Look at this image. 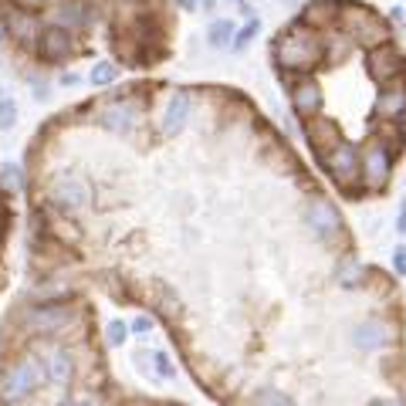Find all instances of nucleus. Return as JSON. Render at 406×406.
<instances>
[{"label": "nucleus", "instance_id": "obj_1", "mask_svg": "<svg viewBox=\"0 0 406 406\" xmlns=\"http://www.w3.org/2000/svg\"><path fill=\"white\" fill-rule=\"evenodd\" d=\"M274 58L282 68H291V71H308L315 64L325 58V41L322 34L308 28L305 21H298L291 31H282L278 41H274Z\"/></svg>", "mask_w": 406, "mask_h": 406}, {"label": "nucleus", "instance_id": "obj_2", "mask_svg": "<svg viewBox=\"0 0 406 406\" xmlns=\"http://www.w3.org/2000/svg\"><path fill=\"white\" fill-rule=\"evenodd\" d=\"M339 24L345 28V34L352 41H359L366 47H376V45H386L390 41V24L383 21L379 14H373L369 7L362 4H345L339 11Z\"/></svg>", "mask_w": 406, "mask_h": 406}, {"label": "nucleus", "instance_id": "obj_3", "mask_svg": "<svg viewBox=\"0 0 406 406\" xmlns=\"http://www.w3.org/2000/svg\"><path fill=\"white\" fill-rule=\"evenodd\" d=\"M37 379H41V373H37V366L31 359H21L14 366H7L4 376H0V400L4 403H24L34 393Z\"/></svg>", "mask_w": 406, "mask_h": 406}, {"label": "nucleus", "instance_id": "obj_4", "mask_svg": "<svg viewBox=\"0 0 406 406\" xmlns=\"http://www.w3.org/2000/svg\"><path fill=\"white\" fill-rule=\"evenodd\" d=\"M366 68H369V79L376 85H390V81L403 79V54H400V47L393 45V41L376 45L366 54Z\"/></svg>", "mask_w": 406, "mask_h": 406}, {"label": "nucleus", "instance_id": "obj_5", "mask_svg": "<svg viewBox=\"0 0 406 406\" xmlns=\"http://www.w3.org/2000/svg\"><path fill=\"white\" fill-rule=\"evenodd\" d=\"M322 163H325V170L332 173V180L342 183V187H349L362 173V156L356 153V146H349V142H342V139L322 153Z\"/></svg>", "mask_w": 406, "mask_h": 406}, {"label": "nucleus", "instance_id": "obj_6", "mask_svg": "<svg viewBox=\"0 0 406 406\" xmlns=\"http://www.w3.org/2000/svg\"><path fill=\"white\" fill-rule=\"evenodd\" d=\"M75 51V31L71 28H64V24H47V28H41V37H37V54L45 58V62L58 64L64 62L68 54Z\"/></svg>", "mask_w": 406, "mask_h": 406}, {"label": "nucleus", "instance_id": "obj_7", "mask_svg": "<svg viewBox=\"0 0 406 406\" xmlns=\"http://www.w3.org/2000/svg\"><path fill=\"white\" fill-rule=\"evenodd\" d=\"M359 156H362V180H366L369 187L379 190L386 180H390V170H393V159H390L386 142L383 139L366 142V149H362Z\"/></svg>", "mask_w": 406, "mask_h": 406}, {"label": "nucleus", "instance_id": "obj_8", "mask_svg": "<svg viewBox=\"0 0 406 406\" xmlns=\"http://www.w3.org/2000/svg\"><path fill=\"white\" fill-rule=\"evenodd\" d=\"M51 200L58 203L62 210H85L92 203V190L85 180L79 176H62L54 187H51Z\"/></svg>", "mask_w": 406, "mask_h": 406}, {"label": "nucleus", "instance_id": "obj_9", "mask_svg": "<svg viewBox=\"0 0 406 406\" xmlns=\"http://www.w3.org/2000/svg\"><path fill=\"white\" fill-rule=\"evenodd\" d=\"M376 119H390V122H406V81L396 79L383 85V92L376 98Z\"/></svg>", "mask_w": 406, "mask_h": 406}, {"label": "nucleus", "instance_id": "obj_10", "mask_svg": "<svg viewBox=\"0 0 406 406\" xmlns=\"http://www.w3.org/2000/svg\"><path fill=\"white\" fill-rule=\"evenodd\" d=\"M291 105H295L298 119H308V122H312L315 115L322 112V88H318L312 79H301L295 88H291Z\"/></svg>", "mask_w": 406, "mask_h": 406}, {"label": "nucleus", "instance_id": "obj_11", "mask_svg": "<svg viewBox=\"0 0 406 406\" xmlns=\"http://www.w3.org/2000/svg\"><path fill=\"white\" fill-rule=\"evenodd\" d=\"M190 119V98L187 92H173L170 102H166V112H163V119H159V129H163V136H176V132H183V125Z\"/></svg>", "mask_w": 406, "mask_h": 406}, {"label": "nucleus", "instance_id": "obj_12", "mask_svg": "<svg viewBox=\"0 0 406 406\" xmlns=\"http://www.w3.org/2000/svg\"><path fill=\"white\" fill-rule=\"evenodd\" d=\"M68 318H71V312L62 305H41V308L28 312V325L34 332H58V328L68 325Z\"/></svg>", "mask_w": 406, "mask_h": 406}, {"label": "nucleus", "instance_id": "obj_13", "mask_svg": "<svg viewBox=\"0 0 406 406\" xmlns=\"http://www.w3.org/2000/svg\"><path fill=\"white\" fill-rule=\"evenodd\" d=\"M308 224H312V231L322 237V240L339 234V214H335V207L328 200H315L312 207H308Z\"/></svg>", "mask_w": 406, "mask_h": 406}, {"label": "nucleus", "instance_id": "obj_14", "mask_svg": "<svg viewBox=\"0 0 406 406\" xmlns=\"http://www.w3.org/2000/svg\"><path fill=\"white\" fill-rule=\"evenodd\" d=\"M136 122H139V112H136L132 102H109L102 109V125L112 129V132H129Z\"/></svg>", "mask_w": 406, "mask_h": 406}, {"label": "nucleus", "instance_id": "obj_15", "mask_svg": "<svg viewBox=\"0 0 406 406\" xmlns=\"http://www.w3.org/2000/svg\"><path fill=\"white\" fill-rule=\"evenodd\" d=\"M390 342V325H383V322H362L356 332H352V345L362 349V352H376V349H383V345Z\"/></svg>", "mask_w": 406, "mask_h": 406}, {"label": "nucleus", "instance_id": "obj_16", "mask_svg": "<svg viewBox=\"0 0 406 406\" xmlns=\"http://www.w3.org/2000/svg\"><path fill=\"white\" fill-rule=\"evenodd\" d=\"M7 28H11V34H14V41H24V45H31V41H37V37H41V21H37V14H31V11H21V7H14V11H11V17H7Z\"/></svg>", "mask_w": 406, "mask_h": 406}, {"label": "nucleus", "instance_id": "obj_17", "mask_svg": "<svg viewBox=\"0 0 406 406\" xmlns=\"http://www.w3.org/2000/svg\"><path fill=\"white\" fill-rule=\"evenodd\" d=\"M54 21L64 24V28H71V31H81V28L92 24V7H88L85 0H62V7H58Z\"/></svg>", "mask_w": 406, "mask_h": 406}, {"label": "nucleus", "instance_id": "obj_18", "mask_svg": "<svg viewBox=\"0 0 406 406\" xmlns=\"http://www.w3.org/2000/svg\"><path fill=\"white\" fill-rule=\"evenodd\" d=\"M339 4L335 0H312V7H308V14H305V24L308 28H328V24H339Z\"/></svg>", "mask_w": 406, "mask_h": 406}, {"label": "nucleus", "instance_id": "obj_19", "mask_svg": "<svg viewBox=\"0 0 406 406\" xmlns=\"http://www.w3.org/2000/svg\"><path fill=\"white\" fill-rule=\"evenodd\" d=\"M308 139H312L315 149H332L335 142H339V125L332 122V119H315L312 125H308Z\"/></svg>", "mask_w": 406, "mask_h": 406}, {"label": "nucleus", "instance_id": "obj_20", "mask_svg": "<svg viewBox=\"0 0 406 406\" xmlns=\"http://www.w3.org/2000/svg\"><path fill=\"white\" fill-rule=\"evenodd\" d=\"M47 379L54 386H68V379H71V356L64 349H54L47 356Z\"/></svg>", "mask_w": 406, "mask_h": 406}, {"label": "nucleus", "instance_id": "obj_21", "mask_svg": "<svg viewBox=\"0 0 406 406\" xmlns=\"http://www.w3.org/2000/svg\"><path fill=\"white\" fill-rule=\"evenodd\" d=\"M234 21L231 17H224V21H214L210 24V31H207V45L210 47H227L231 41H234Z\"/></svg>", "mask_w": 406, "mask_h": 406}, {"label": "nucleus", "instance_id": "obj_22", "mask_svg": "<svg viewBox=\"0 0 406 406\" xmlns=\"http://www.w3.org/2000/svg\"><path fill=\"white\" fill-rule=\"evenodd\" d=\"M115 79H119V68L112 62H98L92 71H88V81H92L95 88H105V85H112Z\"/></svg>", "mask_w": 406, "mask_h": 406}, {"label": "nucleus", "instance_id": "obj_23", "mask_svg": "<svg viewBox=\"0 0 406 406\" xmlns=\"http://www.w3.org/2000/svg\"><path fill=\"white\" fill-rule=\"evenodd\" d=\"M257 31H261V21H257V17H250L248 24H244V28L234 34V45H231V47H234V51H248L250 41L257 37Z\"/></svg>", "mask_w": 406, "mask_h": 406}, {"label": "nucleus", "instance_id": "obj_24", "mask_svg": "<svg viewBox=\"0 0 406 406\" xmlns=\"http://www.w3.org/2000/svg\"><path fill=\"white\" fill-rule=\"evenodd\" d=\"M17 122V105L14 98H0V129L7 132V129H14Z\"/></svg>", "mask_w": 406, "mask_h": 406}, {"label": "nucleus", "instance_id": "obj_25", "mask_svg": "<svg viewBox=\"0 0 406 406\" xmlns=\"http://www.w3.org/2000/svg\"><path fill=\"white\" fill-rule=\"evenodd\" d=\"M125 335H129V328H125V322H109V328H105V339H109V345H122Z\"/></svg>", "mask_w": 406, "mask_h": 406}, {"label": "nucleus", "instance_id": "obj_26", "mask_svg": "<svg viewBox=\"0 0 406 406\" xmlns=\"http://www.w3.org/2000/svg\"><path fill=\"white\" fill-rule=\"evenodd\" d=\"M254 406H291V400L284 396V393H274V390H267L257 396V403Z\"/></svg>", "mask_w": 406, "mask_h": 406}, {"label": "nucleus", "instance_id": "obj_27", "mask_svg": "<svg viewBox=\"0 0 406 406\" xmlns=\"http://www.w3.org/2000/svg\"><path fill=\"white\" fill-rule=\"evenodd\" d=\"M0 176H4V183H7V187H14V190L24 183V180H21V170L11 166V163H7V166H0Z\"/></svg>", "mask_w": 406, "mask_h": 406}, {"label": "nucleus", "instance_id": "obj_28", "mask_svg": "<svg viewBox=\"0 0 406 406\" xmlns=\"http://www.w3.org/2000/svg\"><path fill=\"white\" fill-rule=\"evenodd\" d=\"M153 362H156V369H159V376H163V379H173V376H176V369L170 366V359H166L163 352H153Z\"/></svg>", "mask_w": 406, "mask_h": 406}, {"label": "nucleus", "instance_id": "obj_29", "mask_svg": "<svg viewBox=\"0 0 406 406\" xmlns=\"http://www.w3.org/2000/svg\"><path fill=\"white\" fill-rule=\"evenodd\" d=\"M14 7H21V11H31V14H37V11H45L51 0H11Z\"/></svg>", "mask_w": 406, "mask_h": 406}, {"label": "nucleus", "instance_id": "obj_30", "mask_svg": "<svg viewBox=\"0 0 406 406\" xmlns=\"http://www.w3.org/2000/svg\"><path fill=\"white\" fill-rule=\"evenodd\" d=\"M173 4H176V7L183 11V14H193V11L200 7V0H173Z\"/></svg>", "mask_w": 406, "mask_h": 406}, {"label": "nucleus", "instance_id": "obj_31", "mask_svg": "<svg viewBox=\"0 0 406 406\" xmlns=\"http://www.w3.org/2000/svg\"><path fill=\"white\" fill-rule=\"evenodd\" d=\"M396 271H400V274H406V250L403 248H396Z\"/></svg>", "mask_w": 406, "mask_h": 406}, {"label": "nucleus", "instance_id": "obj_32", "mask_svg": "<svg viewBox=\"0 0 406 406\" xmlns=\"http://www.w3.org/2000/svg\"><path fill=\"white\" fill-rule=\"evenodd\" d=\"M136 332H149V328H153V322H149V318H146V315H139V318H136Z\"/></svg>", "mask_w": 406, "mask_h": 406}, {"label": "nucleus", "instance_id": "obj_33", "mask_svg": "<svg viewBox=\"0 0 406 406\" xmlns=\"http://www.w3.org/2000/svg\"><path fill=\"white\" fill-rule=\"evenodd\" d=\"M396 231H400V234H406V203L400 207V220H396Z\"/></svg>", "mask_w": 406, "mask_h": 406}, {"label": "nucleus", "instance_id": "obj_34", "mask_svg": "<svg viewBox=\"0 0 406 406\" xmlns=\"http://www.w3.org/2000/svg\"><path fill=\"white\" fill-rule=\"evenodd\" d=\"M62 85H79V75H75V71H64V75H62Z\"/></svg>", "mask_w": 406, "mask_h": 406}, {"label": "nucleus", "instance_id": "obj_35", "mask_svg": "<svg viewBox=\"0 0 406 406\" xmlns=\"http://www.w3.org/2000/svg\"><path fill=\"white\" fill-rule=\"evenodd\" d=\"M369 406H403V403H396V400H373Z\"/></svg>", "mask_w": 406, "mask_h": 406}, {"label": "nucleus", "instance_id": "obj_36", "mask_svg": "<svg viewBox=\"0 0 406 406\" xmlns=\"http://www.w3.org/2000/svg\"><path fill=\"white\" fill-rule=\"evenodd\" d=\"M200 7H203V11H207V14H210V11L217 7V0H200Z\"/></svg>", "mask_w": 406, "mask_h": 406}, {"label": "nucleus", "instance_id": "obj_37", "mask_svg": "<svg viewBox=\"0 0 406 406\" xmlns=\"http://www.w3.org/2000/svg\"><path fill=\"white\" fill-rule=\"evenodd\" d=\"M62 406H88V403H62Z\"/></svg>", "mask_w": 406, "mask_h": 406}, {"label": "nucleus", "instance_id": "obj_38", "mask_svg": "<svg viewBox=\"0 0 406 406\" xmlns=\"http://www.w3.org/2000/svg\"><path fill=\"white\" fill-rule=\"evenodd\" d=\"M282 4H295V0H282Z\"/></svg>", "mask_w": 406, "mask_h": 406}]
</instances>
